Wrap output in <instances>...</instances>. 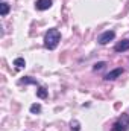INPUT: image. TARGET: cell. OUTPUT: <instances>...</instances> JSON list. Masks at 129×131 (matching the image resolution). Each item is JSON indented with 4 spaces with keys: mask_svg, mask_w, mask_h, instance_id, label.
Listing matches in <instances>:
<instances>
[{
    "mask_svg": "<svg viewBox=\"0 0 129 131\" xmlns=\"http://www.w3.org/2000/svg\"><path fill=\"white\" fill-rule=\"evenodd\" d=\"M8 12H9V5H8L6 2H2V3H0V15L5 17Z\"/></svg>",
    "mask_w": 129,
    "mask_h": 131,
    "instance_id": "52a82bcc",
    "label": "cell"
},
{
    "mask_svg": "<svg viewBox=\"0 0 129 131\" xmlns=\"http://www.w3.org/2000/svg\"><path fill=\"white\" fill-rule=\"evenodd\" d=\"M20 84H36V81L32 79L31 76H26V78H23V79L20 81Z\"/></svg>",
    "mask_w": 129,
    "mask_h": 131,
    "instance_id": "30bf717a",
    "label": "cell"
},
{
    "mask_svg": "<svg viewBox=\"0 0 129 131\" xmlns=\"http://www.w3.org/2000/svg\"><path fill=\"white\" fill-rule=\"evenodd\" d=\"M129 128V116L126 114H122V117L112 125L111 131H126Z\"/></svg>",
    "mask_w": 129,
    "mask_h": 131,
    "instance_id": "7a4b0ae2",
    "label": "cell"
},
{
    "mask_svg": "<svg viewBox=\"0 0 129 131\" xmlns=\"http://www.w3.org/2000/svg\"><path fill=\"white\" fill-rule=\"evenodd\" d=\"M59 40H61V34H59L58 29H49L46 32V35H44V46H46V49H49V50L56 49Z\"/></svg>",
    "mask_w": 129,
    "mask_h": 131,
    "instance_id": "6da1fadb",
    "label": "cell"
},
{
    "mask_svg": "<svg viewBox=\"0 0 129 131\" xmlns=\"http://www.w3.org/2000/svg\"><path fill=\"white\" fill-rule=\"evenodd\" d=\"M114 50H115V52H125V50H129V40H123V41L117 43L115 47H114Z\"/></svg>",
    "mask_w": 129,
    "mask_h": 131,
    "instance_id": "8992f818",
    "label": "cell"
},
{
    "mask_svg": "<svg viewBox=\"0 0 129 131\" xmlns=\"http://www.w3.org/2000/svg\"><path fill=\"white\" fill-rule=\"evenodd\" d=\"M36 96L41 99H46L47 98V90L44 89V87H38V90H36Z\"/></svg>",
    "mask_w": 129,
    "mask_h": 131,
    "instance_id": "9c48e42d",
    "label": "cell"
},
{
    "mask_svg": "<svg viewBox=\"0 0 129 131\" xmlns=\"http://www.w3.org/2000/svg\"><path fill=\"white\" fill-rule=\"evenodd\" d=\"M122 73H123V69H122V67L114 69V70H111L108 75H105V79H106V81H114V79H117Z\"/></svg>",
    "mask_w": 129,
    "mask_h": 131,
    "instance_id": "277c9868",
    "label": "cell"
},
{
    "mask_svg": "<svg viewBox=\"0 0 129 131\" xmlns=\"http://www.w3.org/2000/svg\"><path fill=\"white\" fill-rule=\"evenodd\" d=\"M52 0H36V3H35V8L36 9H40V11H46V9H49L50 6H52Z\"/></svg>",
    "mask_w": 129,
    "mask_h": 131,
    "instance_id": "5b68a950",
    "label": "cell"
},
{
    "mask_svg": "<svg viewBox=\"0 0 129 131\" xmlns=\"http://www.w3.org/2000/svg\"><path fill=\"white\" fill-rule=\"evenodd\" d=\"M70 127H71V131H79V122L78 121H71V124H70Z\"/></svg>",
    "mask_w": 129,
    "mask_h": 131,
    "instance_id": "4fadbf2b",
    "label": "cell"
},
{
    "mask_svg": "<svg viewBox=\"0 0 129 131\" xmlns=\"http://www.w3.org/2000/svg\"><path fill=\"white\" fill-rule=\"evenodd\" d=\"M105 66H106V63L100 61V63H97V64H94V67H93V70H94V72H100L102 69H105Z\"/></svg>",
    "mask_w": 129,
    "mask_h": 131,
    "instance_id": "8fae6325",
    "label": "cell"
},
{
    "mask_svg": "<svg viewBox=\"0 0 129 131\" xmlns=\"http://www.w3.org/2000/svg\"><path fill=\"white\" fill-rule=\"evenodd\" d=\"M114 37H115V32H114V31H106V32H103V34L99 35L97 41H99V44H108L109 41L114 40Z\"/></svg>",
    "mask_w": 129,
    "mask_h": 131,
    "instance_id": "3957f363",
    "label": "cell"
},
{
    "mask_svg": "<svg viewBox=\"0 0 129 131\" xmlns=\"http://www.w3.org/2000/svg\"><path fill=\"white\" fill-rule=\"evenodd\" d=\"M40 111H41V105H40V104L31 105V113H40Z\"/></svg>",
    "mask_w": 129,
    "mask_h": 131,
    "instance_id": "7c38bea8",
    "label": "cell"
},
{
    "mask_svg": "<svg viewBox=\"0 0 129 131\" xmlns=\"http://www.w3.org/2000/svg\"><path fill=\"white\" fill-rule=\"evenodd\" d=\"M14 66H15L17 69H23V67L26 66L24 58H15V60H14Z\"/></svg>",
    "mask_w": 129,
    "mask_h": 131,
    "instance_id": "ba28073f",
    "label": "cell"
}]
</instances>
